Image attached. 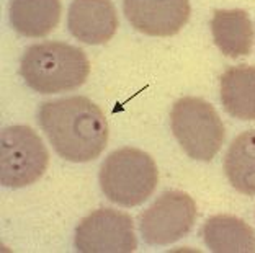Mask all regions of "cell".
Masks as SVG:
<instances>
[{
	"label": "cell",
	"mask_w": 255,
	"mask_h": 253,
	"mask_svg": "<svg viewBox=\"0 0 255 253\" xmlns=\"http://www.w3.org/2000/svg\"><path fill=\"white\" fill-rule=\"evenodd\" d=\"M221 101L231 116L242 121L255 119V67L236 66L221 76Z\"/></svg>",
	"instance_id": "obj_13"
},
{
	"label": "cell",
	"mask_w": 255,
	"mask_h": 253,
	"mask_svg": "<svg viewBox=\"0 0 255 253\" xmlns=\"http://www.w3.org/2000/svg\"><path fill=\"white\" fill-rule=\"evenodd\" d=\"M159 181L157 165L149 154L134 147L118 149L100 169V186L115 204L134 208L154 193Z\"/></svg>",
	"instance_id": "obj_3"
},
{
	"label": "cell",
	"mask_w": 255,
	"mask_h": 253,
	"mask_svg": "<svg viewBox=\"0 0 255 253\" xmlns=\"http://www.w3.org/2000/svg\"><path fill=\"white\" fill-rule=\"evenodd\" d=\"M67 26L74 38L85 44H105L118 28V15L112 0H72Z\"/></svg>",
	"instance_id": "obj_9"
},
{
	"label": "cell",
	"mask_w": 255,
	"mask_h": 253,
	"mask_svg": "<svg viewBox=\"0 0 255 253\" xmlns=\"http://www.w3.org/2000/svg\"><path fill=\"white\" fill-rule=\"evenodd\" d=\"M196 219L195 201L183 191H165L142 212L139 229L149 245H170L183 239Z\"/></svg>",
	"instance_id": "obj_6"
},
{
	"label": "cell",
	"mask_w": 255,
	"mask_h": 253,
	"mask_svg": "<svg viewBox=\"0 0 255 253\" xmlns=\"http://www.w3.org/2000/svg\"><path fill=\"white\" fill-rule=\"evenodd\" d=\"M38 121L54 151L69 162H90L105 151L108 144L105 114L85 96L43 103Z\"/></svg>",
	"instance_id": "obj_1"
},
{
	"label": "cell",
	"mask_w": 255,
	"mask_h": 253,
	"mask_svg": "<svg viewBox=\"0 0 255 253\" xmlns=\"http://www.w3.org/2000/svg\"><path fill=\"white\" fill-rule=\"evenodd\" d=\"M170 126L175 139L188 157L210 162L221 151L224 124L211 103L196 96H185L173 105Z\"/></svg>",
	"instance_id": "obj_4"
},
{
	"label": "cell",
	"mask_w": 255,
	"mask_h": 253,
	"mask_svg": "<svg viewBox=\"0 0 255 253\" xmlns=\"http://www.w3.org/2000/svg\"><path fill=\"white\" fill-rule=\"evenodd\" d=\"M128 21L149 36H173L190 20L188 0H125Z\"/></svg>",
	"instance_id": "obj_8"
},
{
	"label": "cell",
	"mask_w": 255,
	"mask_h": 253,
	"mask_svg": "<svg viewBox=\"0 0 255 253\" xmlns=\"http://www.w3.org/2000/svg\"><path fill=\"white\" fill-rule=\"evenodd\" d=\"M0 144V181L3 186L25 188L43 176L49 164V154L41 137L31 128H5Z\"/></svg>",
	"instance_id": "obj_5"
},
{
	"label": "cell",
	"mask_w": 255,
	"mask_h": 253,
	"mask_svg": "<svg viewBox=\"0 0 255 253\" xmlns=\"http://www.w3.org/2000/svg\"><path fill=\"white\" fill-rule=\"evenodd\" d=\"M75 249L82 253H131L137 240L132 219L117 209H97L75 229Z\"/></svg>",
	"instance_id": "obj_7"
},
{
	"label": "cell",
	"mask_w": 255,
	"mask_h": 253,
	"mask_svg": "<svg viewBox=\"0 0 255 253\" xmlns=\"http://www.w3.org/2000/svg\"><path fill=\"white\" fill-rule=\"evenodd\" d=\"M21 77L38 93L53 95L79 88L90 74L82 49L67 43L48 41L30 46L20 62Z\"/></svg>",
	"instance_id": "obj_2"
},
{
	"label": "cell",
	"mask_w": 255,
	"mask_h": 253,
	"mask_svg": "<svg viewBox=\"0 0 255 253\" xmlns=\"http://www.w3.org/2000/svg\"><path fill=\"white\" fill-rule=\"evenodd\" d=\"M214 44L228 57L237 59L249 56L254 43V28L249 13L244 10H216L211 18Z\"/></svg>",
	"instance_id": "obj_10"
},
{
	"label": "cell",
	"mask_w": 255,
	"mask_h": 253,
	"mask_svg": "<svg viewBox=\"0 0 255 253\" xmlns=\"http://www.w3.org/2000/svg\"><path fill=\"white\" fill-rule=\"evenodd\" d=\"M203 240L214 253H255V232L234 216H214L203 226Z\"/></svg>",
	"instance_id": "obj_11"
},
{
	"label": "cell",
	"mask_w": 255,
	"mask_h": 253,
	"mask_svg": "<svg viewBox=\"0 0 255 253\" xmlns=\"http://www.w3.org/2000/svg\"><path fill=\"white\" fill-rule=\"evenodd\" d=\"M224 170L229 183L242 194H255V129L236 137L224 157Z\"/></svg>",
	"instance_id": "obj_14"
},
{
	"label": "cell",
	"mask_w": 255,
	"mask_h": 253,
	"mask_svg": "<svg viewBox=\"0 0 255 253\" xmlns=\"http://www.w3.org/2000/svg\"><path fill=\"white\" fill-rule=\"evenodd\" d=\"M8 15L16 33L28 38H43L61 20V0H11Z\"/></svg>",
	"instance_id": "obj_12"
}]
</instances>
